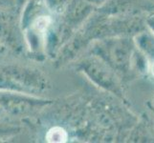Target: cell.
Segmentation results:
<instances>
[{"mask_svg":"<svg viewBox=\"0 0 154 143\" xmlns=\"http://www.w3.org/2000/svg\"><path fill=\"white\" fill-rule=\"evenodd\" d=\"M149 72L151 73L152 77L154 78V60L149 63Z\"/></svg>","mask_w":154,"mask_h":143,"instance_id":"2e32d148","label":"cell"},{"mask_svg":"<svg viewBox=\"0 0 154 143\" xmlns=\"http://www.w3.org/2000/svg\"><path fill=\"white\" fill-rule=\"evenodd\" d=\"M95 10L96 8L86 0H69L61 13H58V28L63 45Z\"/></svg>","mask_w":154,"mask_h":143,"instance_id":"52a82bcc","label":"cell"},{"mask_svg":"<svg viewBox=\"0 0 154 143\" xmlns=\"http://www.w3.org/2000/svg\"><path fill=\"white\" fill-rule=\"evenodd\" d=\"M69 0H44V3L52 13L58 14L61 13Z\"/></svg>","mask_w":154,"mask_h":143,"instance_id":"7c38bea8","label":"cell"},{"mask_svg":"<svg viewBox=\"0 0 154 143\" xmlns=\"http://www.w3.org/2000/svg\"><path fill=\"white\" fill-rule=\"evenodd\" d=\"M22 121L10 118L8 116L0 118V141L10 139L22 133Z\"/></svg>","mask_w":154,"mask_h":143,"instance_id":"30bf717a","label":"cell"},{"mask_svg":"<svg viewBox=\"0 0 154 143\" xmlns=\"http://www.w3.org/2000/svg\"><path fill=\"white\" fill-rule=\"evenodd\" d=\"M1 116H6L4 115V113H3V111H2V109L0 108V118H1Z\"/></svg>","mask_w":154,"mask_h":143,"instance_id":"ac0fdd59","label":"cell"},{"mask_svg":"<svg viewBox=\"0 0 154 143\" xmlns=\"http://www.w3.org/2000/svg\"><path fill=\"white\" fill-rule=\"evenodd\" d=\"M29 0H13V7L15 9L17 13H20L21 9L24 7V5Z\"/></svg>","mask_w":154,"mask_h":143,"instance_id":"4fadbf2b","label":"cell"},{"mask_svg":"<svg viewBox=\"0 0 154 143\" xmlns=\"http://www.w3.org/2000/svg\"><path fill=\"white\" fill-rule=\"evenodd\" d=\"M86 1H88L90 4H92L93 6L97 9L102 6V5H103L105 2H107L108 0H86Z\"/></svg>","mask_w":154,"mask_h":143,"instance_id":"9a60e30c","label":"cell"},{"mask_svg":"<svg viewBox=\"0 0 154 143\" xmlns=\"http://www.w3.org/2000/svg\"><path fill=\"white\" fill-rule=\"evenodd\" d=\"M146 27L154 34V13H152L150 16H148L146 19Z\"/></svg>","mask_w":154,"mask_h":143,"instance_id":"5bb4252c","label":"cell"},{"mask_svg":"<svg viewBox=\"0 0 154 143\" xmlns=\"http://www.w3.org/2000/svg\"><path fill=\"white\" fill-rule=\"evenodd\" d=\"M153 9L150 0H108L96 10L110 16H134L153 12Z\"/></svg>","mask_w":154,"mask_h":143,"instance_id":"ba28073f","label":"cell"},{"mask_svg":"<svg viewBox=\"0 0 154 143\" xmlns=\"http://www.w3.org/2000/svg\"><path fill=\"white\" fill-rule=\"evenodd\" d=\"M136 50L144 55L146 60L152 62L154 60V34L149 29H144L133 37Z\"/></svg>","mask_w":154,"mask_h":143,"instance_id":"9c48e42d","label":"cell"},{"mask_svg":"<svg viewBox=\"0 0 154 143\" xmlns=\"http://www.w3.org/2000/svg\"><path fill=\"white\" fill-rule=\"evenodd\" d=\"M0 44L7 52L26 57V47L19 13L14 7L0 5Z\"/></svg>","mask_w":154,"mask_h":143,"instance_id":"8992f818","label":"cell"},{"mask_svg":"<svg viewBox=\"0 0 154 143\" xmlns=\"http://www.w3.org/2000/svg\"><path fill=\"white\" fill-rule=\"evenodd\" d=\"M6 52H7V51L5 50V48L1 44H0V58H1L5 54H6Z\"/></svg>","mask_w":154,"mask_h":143,"instance_id":"e0dca14e","label":"cell"},{"mask_svg":"<svg viewBox=\"0 0 154 143\" xmlns=\"http://www.w3.org/2000/svg\"><path fill=\"white\" fill-rule=\"evenodd\" d=\"M70 65L76 72L85 76L94 86L122 101L125 100L123 80L102 58L85 52Z\"/></svg>","mask_w":154,"mask_h":143,"instance_id":"277c9868","label":"cell"},{"mask_svg":"<svg viewBox=\"0 0 154 143\" xmlns=\"http://www.w3.org/2000/svg\"><path fill=\"white\" fill-rule=\"evenodd\" d=\"M52 89L49 76L34 65L0 62V90L46 97Z\"/></svg>","mask_w":154,"mask_h":143,"instance_id":"7a4b0ae2","label":"cell"},{"mask_svg":"<svg viewBox=\"0 0 154 143\" xmlns=\"http://www.w3.org/2000/svg\"><path fill=\"white\" fill-rule=\"evenodd\" d=\"M55 102L48 97L0 90V108L5 115L15 120L25 121L38 116Z\"/></svg>","mask_w":154,"mask_h":143,"instance_id":"5b68a950","label":"cell"},{"mask_svg":"<svg viewBox=\"0 0 154 143\" xmlns=\"http://www.w3.org/2000/svg\"><path fill=\"white\" fill-rule=\"evenodd\" d=\"M86 52L102 58L123 81L129 76L136 58L133 38L129 36H115L95 41Z\"/></svg>","mask_w":154,"mask_h":143,"instance_id":"3957f363","label":"cell"},{"mask_svg":"<svg viewBox=\"0 0 154 143\" xmlns=\"http://www.w3.org/2000/svg\"><path fill=\"white\" fill-rule=\"evenodd\" d=\"M150 108H151V110H152V111H153V112H154V106H151V107H150Z\"/></svg>","mask_w":154,"mask_h":143,"instance_id":"d6986e66","label":"cell"},{"mask_svg":"<svg viewBox=\"0 0 154 143\" xmlns=\"http://www.w3.org/2000/svg\"><path fill=\"white\" fill-rule=\"evenodd\" d=\"M26 57L38 62L47 59L46 42L57 20V14L47 8L44 0H29L19 13Z\"/></svg>","mask_w":154,"mask_h":143,"instance_id":"6da1fadb","label":"cell"},{"mask_svg":"<svg viewBox=\"0 0 154 143\" xmlns=\"http://www.w3.org/2000/svg\"><path fill=\"white\" fill-rule=\"evenodd\" d=\"M69 139L68 131L60 125H54L47 131L45 135V140L48 142H66Z\"/></svg>","mask_w":154,"mask_h":143,"instance_id":"8fae6325","label":"cell"}]
</instances>
